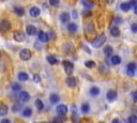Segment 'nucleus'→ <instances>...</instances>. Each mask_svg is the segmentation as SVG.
Returning a JSON list of instances; mask_svg holds the SVG:
<instances>
[{"label":"nucleus","instance_id":"obj_1","mask_svg":"<svg viewBox=\"0 0 137 123\" xmlns=\"http://www.w3.org/2000/svg\"><path fill=\"white\" fill-rule=\"evenodd\" d=\"M106 42V36L104 33H102V34H100V36L92 42V46L94 47V48H100L101 46H103V44Z\"/></svg>","mask_w":137,"mask_h":123},{"label":"nucleus","instance_id":"obj_2","mask_svg":"<svg viewBox=\"0 0 137 123\" xmlns=\"http://www.w3.org/2000/svg\"><path fill=\"white\" fill-rule=\"evenodd\" d=\"M62 63H63V67H64V72L68 75H71L73 72H74V64H73L71 61L64 60Z\"/></svg>","mask_w":137,"mask_h":123},{"label":"nucleus","instance_id":"obj_3","mask_svg":"<svg viewBox=\"0 0 137 123\" xmlns=\"http://www.w3.org/2000/svg\"><path fill=\"white\" fill-rule=\"evenodd\" d=\"M19 58L24 61H28L31 58V51L28 48H24L19 51Z\"/></svg>","mask_w":137,"mask_h":123},{"label":"nucleus","instance_id":"obj_4","mask_svg":"<svg viewBox=\"0 0 137 123\" xmlns=\"http://www.w3.org/2000/svg\"><path fill=\"white\" fill-rule=\"evenodd\" d=\"M135 72H136V64L134 62L129 63V65L126 66V74L129 76H131V77H134Z\"/></svg>","mask_w":137,"mask_h":123},{"label":"nucleus","instance_id":"obj_5","mask_svg":"<svg viewBox=\"0 0 137 123\" xmlns=\"http://www.w3.org/2000/svg\"><path fill=\"white\" fill-rule=\"evenodd\" d=\"M13 38L16 42H24L26 39V36L23 31H15L13 33Z\"/></svg>","mask_w":137,"mask_h":123},{"label":"nucleus","instance_id":"obj_6","mask_svg":"<svg viewBox=\"0 0 137 123\" xmlns=\"http://www.w3.org/2000/svg\"><path fill=\"white\" fill-rule=\"evenodd\" d=\"M0 29H1L2 31H10L11 29V24L10 22H9L8 19H3L1 23H0Z\"/></svg>","mask_w":137,"mask_h":123},{"label":"nucleus","instance_id":"obj_7","mask_svg":"<svg viewBox=\"0 0 137 123\" xmlns=\"http://www.w3.org/2000/svg\"><path fill=\"white\" fill-rule=\"evenodd\" d=\"M56 110H57V112H58L59 116H64V115H67V112H68L69 109H68V107L66 106V105L61 104V105H58L57 108H56Z\"/></svg>","mask_w":137,"mask_h":123},{"label":"nucleus","instance_id":"obj_8","mask_svg":"<svg viewBox=\"0 0 137 123\" xmlns=\"http://www.w3.org/2000/svg\"><path fill=\"white\" fill-rule=\"evenodd\" d=\"M106 98L109 102H114L116 99H117V92L114 91V90H109L106 94Z\"/></svg>","mask_w":137,"mask_h":123},{"label":"nucleus","instance_id":"obj_9","mask_svg":"<svg viewBox=\"0 0 137 123\" xmlns=\"http://www.w3.org/2000/svg\"><path fill=\"white\" fill-rule=\"evenodd\" d=\"M67 85L71 88H74L76 85H77V80H76V78L75 77H73V76H69L67 78Z\"/></svg>","mask_w":137,"mask_h":123},{"label":"nucleus","instance_id":"obj_10","mask_svg":"<svg viewBox=\"0 0 137 123\" xmlns=\"http://www.w3.org/2000/svg\"><path fill=\"white\" fill-rule=\"evenodd\" d=\"M19 100H21L22 102H24V103L28 102V101L30 100V94H29L28 92H26V91H22V92L19 93Z\"/></svg>","mask_w":137,"mask_h":123},{"label":"nucleus","instance_id":"obj_11","mask_svg":"<svg viewBox=\"0 0 137 123\" xmlns=\"http://www.w3.org/2000/svg\"><path fill=\"white\" fill-rule=\"evenodd\" d=\"M48 36H47V33L46 32H43V31H40L39 32V41L42 42V43H46L48 42Z\"/></svg>","mask_w":137,"mask_h":123},{"label":"nucleus","instance_id":"obj_12","mask_svg":"<svg viewBox=\"0 0 137 123\" xmlns=\"http://www.w3.org/2000/svg\"><path fill=\"white\" fill-rule=\"evenodd\" d=\"M29 13H30V16H32V17H38L40 15L41 11H40V9L38 6H32L30 9V12Z\"/></svg>","mask_w":137,"mask_h":123},{"label":"nucleus","instance_id":"obj_13","mask_svg":"<svg viewBox=\"0 0 137 123\" xmlns=\"http://www.w3.org/2000/svg\"><path fill=\"white\" fill-rule=\"evenodd\" d=\"M26 32H27V34H29V36H34L36 33V28L32 25H29V26H27Z\"/></svg>","mask_w":137,"mask_h":123},{"label":"nucleus","instance_id":"obj_14","mask_svg":"<svg viewBox=\"0 0 137 123\" xmlns=\"http://www.w3.org/2000/svg\"><path fill=\"white\" fill-rule=\"evenodd\" d=\"M9 111V108L5 104H0V117L5 116Z\"/></svg>","mask_w":137,"mask_h":123},{"label":"nucleus","instance_id":"obj_15","mask_svg":"<svg viewBox=\"0 0 137 123\" xmlns=\"http://www.w3.org/2000/svg\"><path fill=\"white\" fill-rule=\"evenodd\" d=\"M85 31L88 33V34H93L95 32V29H94V26L92 24H88L86 25V27H85Z\"/></svg>","mask_w":137,"mask_h":123},{"label":"nucleus","instance_id":"obj_16","mask_svg":"<svg viewBox=\"0 0 137 123\" xmlns=\"http://www.w3.org/2000/svg\"><path fill=\"white\" fill-rule=\"evenodd\" d=\"M46 59H47V61H48V63H50V64H53V65H55V64H58V63H59L58 59H57L56 57L51 56V55H48V56L46 57Z\"/></svg>","mask_w":137,"mask_h":123},{"label":"nucleus","instance_id":"obj_17","mask_svg":"<svg viewBox=\"0 0 137 123\" xmlns=\"http://www.w3.org/2000/svg\"><path fill=\"white\" fill-rule=\"evenodd\" d=\"M14 13L17 16H23L25 14V9L22 8V6H15L14 8Z\"/></svg>","mask_w":137,"mask_h":123},{"label":"nucleus","instance_id":"obj_18","mask_svg":"<svg viewBox=\"0 0 137 123\" xmlns=\"http://www.w3.org/2000/svg\"><path fill=\"white\" fill-rule=\"evenodd\" d=\"M110 57H112L110 58V62L113 64L117 65V64H120L121 63V58L119 56H110Z\"/></svg>","mask_w":137,"mask_h":123},{"label":"nucleus","instance_id":"obj_19","mask_svg":"<svg viewBox=\"0 0 137 123\" xmlns=\"http://www.w3.org/2000/svg\"><path fill=\"white\" fill-rule=\"evenodd\" d=\"M77 25L76 24H74V23H72V24H69V26H68V30H69V32H71V33H75L76 31H77Z\"/></svg>","mask_w":137,"mask_h":123},{"label":"nucleus","instance_id":"obj_20","mask_svg":"<svg viewBox=\"0 0 137 123\" xmlns=\"http://www.w3.org/2000/svg\"><path fill=\"white\" fill-rule=\"evenodd\" d=\"M49 101H50L51 103H54V104H56V103H58V102L60 101V98H59L58 94L53 93V94H50V96H49Z\"/></svg>","mask_w":137,"mask_h":123},{"label":"nucleus","instance_id":"obj_21","mask_svg":"<svg viewBox=\"0 0 137 123\" xmlns=\"http://www.w3.org/2000/svg\"><path fill=\"white\" fill-rule=\"evenodd\" d=\"M110 34L113 37H119L120 36V29L118 27H112L110 28Z\"/></svg>","mask_w":137,"mask_h":123},{"label":"nucleus","instance_id":"obj_22","mask_svg":"<svg viewBox=\"0 0 137 123\" xmlns=\"http://www.w3.org/2000/svg\"><path fill=\"white\" fill-rule=\"evenodd\" d=\"M104 54L106 57H110L114 54V49L112 48V46H106L104 48Z\"/></svg>","mask_w":137,"mask_h":123},{"label":"nucleus","instance_id":"obj_23","mask_svg":"<svg viewBox=\"0 0 137 123\" xmlns=\"http://www.w3.org/2000/svg\"><path fill=\"white\" fill-rule=\"evenodd\" d=\"M60 20L62 23H68L70 20V14L69 13H62L60 15Z\"/></svg>","mask_w":137,"mask_h":123},{"label":"nucleus","instance_id":"obj_24","mask_svg":"<svg viewBox=\"0 0 137 123\" xmlns=\"http://www.w3.org/2000/svg\"><path fill=\"white\" fill-rule=\"evenodd\" d=\"M120 9L122 11H124V12H127L131 9V4H130V2H123V3H121V5H120Z\"/></svg>","mask_w":137,"mask_h":123},{"label":"nucleus","instance_id":"obj_25","mask_svg":"<svg viewBox=\"0 0 137 123\" xmlns=\"http://www.w3.org/2000/svg\"><path fill=\"white\" fill-rule=\"evenodd\" d=\"M32 115V110L30 108H25L24 111H23V117L25 118H30Z\"/></svg>","mask_w":137,"mask_h":123},{"label":"nucleus","instance_id":"obj_26","mask_svg":"<svg viewBox=\"0 0 137 123\" xmlns=\"http://www.w3.org/2000/svg\"><path fill=\"white\" fill-rule=\"evenodd\" d=\"M18 79L19 80H22V81H26V80H28L29 79V76H28V74H26V73H19L18 74Z\"/></svg>","mask_w":137,"mask_h":123},{"label":"nucleus","instance_id":"obj_27","mask_svg":"<svg viewBox=\"0 0 137 123\" xmlns=\"http://www.w3.org/2000/svg\"><path fill=\"white\" fill-rule=\"evenodd\" d=\"M85 65H86V67H88V69H94V67L96 66L95 62H94V61H92V60L86 61V62H85Z\"/></svg>","mask_w":137,"mask_h":123},{"label":"nucleus","instance_id":"obj_28","mask_svg":"<svg viewBox=\"0 0 137 123\" xmlns=\"http://www.w3.org/2000/svg\"><path fill=\"white\" fill-rule=\"evenodd\" d=\"M90 94L92 95V96H96V95H99L100 94V89L97 87H92L90 89Z\"/></svg>","mask_w":137,"mask_h":123},{"label":"nucleus","instance_id":"obj_29","mask_svg":"<svg viewBox=\"0 0 137 123\" xmlns=\"http://www.w3.org/2000/svg\"><path fill=\"white\" fill-rule=\"evenodd\" d=\"M90 110V107H89V104H83L81 105V112L83 113H88Z\"/></svg>","mask_w":137,"mask_h":123},{"label":"nucleus","instance_id":"obj_30","mask_svg":"<svg viewBox=\"0 0 137 123\" xmlns=\"http://www.w3.org/2000/svg\"><path fill=\"white\" fill-rule=\"evenodd\" d=\"M35 106H36V108H38L39 110H43L44 104H43V102H42L41 100H36V101H35Z\"/></svg>","mask_w":137,"mask_h":123},{"label":"nucleus","instance_id":"obj_31","mask_svg":"<svg viewBox=\"0 0 137 123\" xmlns=\"http://www.w3.org/2000/svg\"><path fill=\"white\" fill-rule=\"evenodd\" d=\"M81 2H83V4L85 5V6H87V8H93L94 6V4L92 3V2H90L89 0H81Z\"/></svg>","mask_w":137,"mask_h":123},{"label":"nucleus","instance_id":"obj_32","mask_svg":"<svg viewBox=\"0 0 137 123\" xmlns=\"http://www.w3.org/2000/svg\"><path fill=\"white\" fill-rule=\"evenodd\" d=\"M63 49H64V51H72L73 50V45H72V44L71 43H67V44H64V46H63Z\"/></svg>","mask_w":137,"mask_h":123},{"label":"nucleus","instance_id":"obj_33","mask_svg":"<svg viewBox=\"0 0 137 123\" xmlns=\"http://www.w3.org/2000/svg\"><path fill=\"white\" fill-rule=\"evenodd\" d=\"M21 89H22V86H21L19 84H17V83L13 84V86H12V90H13L14 92H17V91H19Z\"/></svg>","mask_w":137,"mask_h":123},{"label":"nucleus","instance_id":"obj_34","mask_svg":"<svg viewBox=\"0 0 137 123\" xmlns=\"http://www.w3.org/2000/svg\"><path fill=\"white\" fill-rule=\"evenodd\" d=\"M22 109V105L21 104H14V106L12 107V111L13 112H18Z\"/></svg>","mask_w":137,"mask_h":123},{"label":"nucleus","instance_id":"obj_35","mask_svg":"<svg viewBox=\"0 0 137 123\" xmlns=\"http://www.w3.org/2000/svg\"><path fill=\"white\" fill-rule=\"evenodd\" d=\"M59 3H60L59 0H49V4H50L51 6H58Z\"/></svg>","mask_w":137,"mask_h":123},{"label":"nucleus","instance_id":"obj_36","mask_svg":"<svg viewBox=\"0 0 137 123\" xmlns=\"http://www.w3.org/2000/svg\"><path fill=\"white\" fill-rule=\"evenodd\" d=\"M127 121H129V122H132V123H136V122H137V117H136L135 115H132L129 119H127Z\"/></svg>","mask_w":137,"mask_h":123},{"label":"nucleus","instance_id":"obj_37","mask_svg":"<svg viewBox=\"0 0 137 123\" xmlns=\"http://www.w3.org/2000/svg\"><path fill=\"white\" fill-rule=\"evenodd\" d=\"M67 119L64 117H58V118H55L54 121H58V122H63V121H66Z\"/></svg>","mask_w":137,"mask_h":123},{"label":"nucleus","instance_id":"obj_38","mask_svg":"<svg viewBox=\"0 0 137 123\" xmlns=\"http://www.w3.org/2000/svg\"><path fill=\"white\" fill-rule=\"evenodd\" d=\"M33 80H34L35 83H40V81H41V77H40L39 75H34V76H33Z\"/></svg>","mask_w":137,"mask_h":123},{"label":"nucleus","instance_id":"obj_39","mask_svg":"<svg viewBox=\"0 0 137 123\" xmlns=\"http://www.w3.org/2000/svg\"><path fill=\"white\" fill-rule=\"evenodd\" d=\"M131 29H132V31H133L134 33H136V32H137V25H136V24H133L132 27H131Z\"/></svg>","mask_w":137,"mask_h":123},{"label":"nucleus","instance_id":"obj_40","mask_svg":"<svg viewBox=\"0 0 137 123\" xmlns=\"http://www.w3.org/2000/svg\"><path fill=\"white\" fill-rule=\"evenodd\" d=\"M115 23L116 24H121L122 23V18H121V17H116V18H115Z\"/></svg>","mask_w":137,"mask_h":123},{"label":"nucleus","instance_id":"obj_41","mask_svg":"<svg viewBox=\"0 0 137 123\" xmlns=\"http://www.w3.org/2000/svg\"><path fill=\"white\" fill-rule=\"evenodd\" d=\"M132 98H133V101H134V102L137 101V92H136V91H134V92L132 93Z\"/></svg>","mask_w":137,"mask_h":123},{"label":"nucleus","instance_id":"obj_42","mask_svg":"<svg viewBox=\"0 0 137 123\" xmlns=\"http://www.w3.org/2000/svg\"><path fill=\"white\" fill-rule=\"evenodd\" d=\"M91 14H92V13H91V11H85V12L83 13L84 16H90Z\"/></svg>","mask_w":137,"mask_h":123},{"label":"nucleus","instance_id":"obj_43","mask_svg":"<svg viewBox=\"0 0 137 123\" xmlns=\"http://www.w3.org/2000/svg\"><path fill=\"white\" fill-rule=\"evenodd\" d=\"M78 17V14H77V11H73V18L76 19Z\"/></svg>","mask_w":137,"mask_h":123},{"label":"nucleus","instance_id":"obj_44","mask_svg":"<svg viewBox=\"0 0 137 123\" xmlns=\"http://www.w3.org/2000/svg\"><path fill=\"white\" fill-rule=\"evenodd\" d=\"M130 4H131V6H136V0H131Z\"/></svg>","mask_w":137,"mask_h":123},{"label":"nucleus","instance_id":"obj_45","mask_svg":"<svg viewBox=\"0 0 137 123\" xmlns=\"http://www.w3.org/2000/svg\"><path fill=\"white\" fill-rule=\"evenodd\" d=\"M84 49H85V50L88 52V54H91V50H90V49H89L87 46H84Z\"/></svg>","mask_w":137,"mask_h":123},{"label":"nucleus","instance_id":"obj_46","mask_svg":"<svg viewBox=\"0 0 137 123\" xmlns=\"http://www.w3.org/2000/svg\"><path fill=\"white\" fill-rule=\"evenodd\" d=\"M1 123H10V120H9V119H3L1 121Z\"/></svg>","mask_w":137,"mask_h":123},{"label":"nucleus","instance_id":"obj_47","mask_svg":"<svg viewBox=\"0 0 137 123\" xmlns=\"http://www.w3.org/2000/svg\"><path fill=\"white\" fill-rule=\"evenodd\" d=\"M113 122L114 123H118V122H120V120L119 119H115V120H113Z\"/></svg>","mask_w":137,"mask_h":123},{"label":"nucleus","instance_id":"obj_48","mask_svg":"<svg viewBox=\"0 0 137 123\" xmlns=\"http://www.w3.org/2000/svg\"><path fill=\"white\" fill-rule=\"evenodd\" d=\"M114 1H115V0H106L107 3H112V2H114Z\"/></svg>","mask_w":137,"mask_h":123},{"label":"nucleus","instance_id":"obj_49","mask_svg":"<svg viewBox=\"0 0 137 123\" xmlns=\"http://www.w3.org/2000/svg\"><path fill=\"white\" fill-rule=\"evenodd\" d=\"M0 56H1V52H0Z\"/></svg>","mask_w":137,"mask_h":123}]
</instances>
